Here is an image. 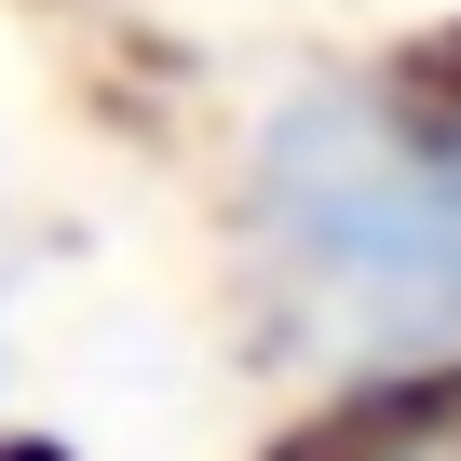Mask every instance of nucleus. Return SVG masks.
Wrapping results in <instances>:
<instances>
[{
	"label": "nucleus",
	"instance_id": "f257e3e1",
	"mask_svg": "<svg viewBox=\"0 0 461 461\" xmlns=\"http://www.w3.org/2000/svg\"><path fill=\"white\" fill-rule=\"evenodd\" d=\"M258 258L339 339L393 366L461 353V68L407 82H312L272 109L245 163Z\"/></svg>",
	"mask_w": 461,
	"mask_h": 461
},
{
	"label": "nucleus",
	"instance_id": "7ed1b4c3",
	"mask_svg": "<svg viewBox=\"0 0 461 461\" xmlns=\"http://www.w3.org/2000/svg\"><path fill=\"white\" fill-rule=\"evenodd\" d=\"M0 461H68V447L55 434H0Z\"/></svg>",
	"mask_w": 461,
	"mask_h": 461
},
{
	"label": "nucleus",
	"instance_id": "f03ea898",
	"mask_svg": "<svg viewBox=\"0 0 461 461\" xmlns=\"http://www.w3.org/2000/svg\"><path fill=\"white\" fill-rule=\"evenodd\" d=\"M326 461H461V353L380 380V393L326 434Z\"/></svg>",
	"mask_w": 461,
	"mask_h": 461
}]
</instances>
